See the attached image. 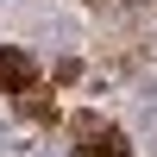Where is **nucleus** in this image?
I'll use <instances>...</instances> for the list:
<instances>
[{
    "label": "nucleus",
    "mask_w": 157,
    "mask_h": 157,
    "mask_svg": "<svg viewBox=\"0 0 157 157\" xmlns=\"http://www.w3.org/2000/svg\"><path fill=\"white\" fill-rule=\"evenodd\" d=\"M32 69H38V63L25 57V50H0V88L25 94V88H32Z\"/></svg>",
    "instance_id": "nucleus-1"
},
{
    "label": "nucleus",
    "mask_w": 157,
    "mask_h": 157,
    "mask_svg": "<svg viewBox=\"0 0 157 157\" xmlns=\"http://www.w3.org/2000/svg\"><path fill=\"white\" fill-rule=\"evenodd\" d=\"M75 157H107V151H75Z\"/></svg>",
    "instance_id": "nucleus-2"
}]
</instances>
